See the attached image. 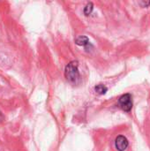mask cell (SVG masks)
Returning <instances> with one entry per match:
<instances>
[{
	"mask_svg": "<svg viewBox=\"0 0 150 151\" xmlns=\"http://www.w3.org/2000/svg\"><path fill=\"white\" fill-rule=\"evenodd\" d=\"M79 64L77 61L70 62L65 69V76L72 84H79L80 82V74L78 69Z\"/></svg>",
	"mask_w": 150,
	"mask_h": 151,
	"instance_id": "cell-1",
	"label": "cell"
},
{
	"mask_svg": "<svg viewBox=\"0 0 150 151\" xmlns=\"http://www.w3.org/2000/svg\"><path fill=\"white\" fill-rule=\"evenodd\" d=\"M119 105L125 111L129 112L133 108V97L130 94L123 95L118 100Z\"/></svg>",
	"mask_w": 150,
	"mask_h": 151,
	"instance_id": "cell-2",
	"label": "cell"
},
{
	"mask_svg": "<svg viewBox=\"0 0 150 151\" xmlns=\"http://www.w3.org/2000/svg\"><path fill=\"white\" fill-rule=\"evenodd\" d=\"M129 146V142L127 141V139L123 136V135H119L116 138L115 140V147L118 151H125L126 150V149Z\"/></svg>",
	"mask_w": 150,
	"mask_h": 151,
	"instance_id": "cell-3",
	"label": "cell"
},
{
	"mask_svg": "<svg viewBox=\"0 0 150 151\" xmlns=\"http://www.w3.org/2000/svg\"><path fill=\"white\" fill-rule=\"evenodd\" d=\"M76 44L80 45V46H83L85 48H87L88 45H90L89 40L87 36H80L79 38L76 39Z\"/></svg>",
	"mask_w": 150,
	"mask_h": 151,
	"instance_id": "cell-4",
	"label": "cell"
},
{
	"mask_svg": "<svg viewBox=\"0 0 150 151\" xmlns=\"http://www.w3.org/2000/svg\"><path fill=\"white\" fill-rule=\"evenodd\" d=\"M107 90H108L107 87H105L103 84H99V85H96L95 87V91L99 95H104L107 92Z\"/></svg>",
	"mask_w": 150,
	"mask_h": 151,
	"instance_id": "cell-5",
	"label": "cell"
},
{
	"mask_svg": "<svg viewBox=\"0 0 150 151\" xmlns=\"http://www.w3.org/2000/svg\"><path fill=\"white\" fill-rule=\"evenodd\" d=\"M93 9H94L93 3H88V4H87V5H86L85 8H84V11H83V12H84V14H85L86 16H88L89 14H91Z\"/></svg>",
	"mask_w": 150,
	"mask_h": 151,
	"instance_id": "cell-6",
	"label": "cell"
},
{
	"mask_svg": "<svg viewBox=\"0 0 150 151\" xmlns=\"http://www.w3.org/2000/svg\"><path fill=\"white\" fill-rule=\"evenodd\" d=\"M140 4H141L142 7H148L150 4V1H149V2H145V1L140 2Z\"/></svg>",
	"mask_w": 150,
	"mask_h": 151,
	"instance_id": "cell-7",
	"label": "cell"
},
{
	"mask_svg": "<svg viewBox=\"0 0 150 151\" xmlns=\"http://www.w3.org/2000/svg\"><path fill=\"white\" fill-rule=\"evenodd\" d=\"M4 120V116H3V114L0 112V122H2Z\"/></svg>",
	"mask_w": 150,
	"mask_h": 151,
	"instance_id": "cell-8",
	"label": "cell"
}]
</instances>
